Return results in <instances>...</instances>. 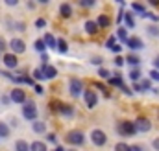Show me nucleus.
Listing matches in <instances>:
<instances>
[{"instance_id": "nucleus-34", "label": "nucleus", "mask_w": 159, "mask_h": 151, "mask_svg": "<svg viewBox=\"0 0 159 151\" xmlns=\"http://www.w3.org/2000/svg\"><path fill=\"white\" fill-rule=\"evenodd\" d=\"M143 19H150L152 22H159V15H156V13H152V11H146V13L143 15Z\"/></svg>"}, {"instance_id": "nucleus-13", "label": "nucleus", "mask_w": 159, "mask_h": 151, "mask_svg": "<svg viewBox=\"0 0 159 151\" xmlns=\"http://www.w3.org/2000/svg\"><path fill=\"white\" fill-rule=\"evenodd\" d=\"M59 15L63 19H70L72 17V4L70 2H61L59 4Z\"/></svg>"}, {"instance_id": "nucleus-26", "label": "nucleus", "mask_w": 159, "mask_h": 151, "mask_svg": "<svg viewBox=\"0 0 159 151\" xmlns=\"http://www.w3.org/2000/svg\"><path fill=\"white\" fill-rule=\"evenodd\" d=\"M30 149H32V151H48V148H46V144H44V142L35 140V142H32V144H30Z\"/></svg>"}, {"instance_id": "nucleus-44", "label": "nucleus", "mask_w": 159, "mask_h": 151, "mask_svg": "<svg viewBox=\"0 0 159 151\" xmlns=\"http://www.w3.org/2000/svg\"><path fill=\"white\" fill-rule=\"evenodd\" d=\"M46 138H48V142H52V144H56V146H57V136H56L54 133H48V136H46Z\"/></svg>"}, {"instance_id": "nucleus-22", "label": "nucleus", "mask_w": 159, "mask_h": 151, "mask_svg": "<svg viewBox=\"0 0 159 151\" xmlns=\"http://www.w3.org/2000/svg\"><path fill=\"white\" fill-rule=\"evenodd\" d=\"M128 30H126V26H120V28H117V41H120V42H124L126 44V41H128Z\"/></svg>"}, {"instance_id": "nucleus-35", "label": "nucleus", "mask_w": 159, "mask_h": 151, "mask_svg": "<svg viewBox=\"0 0 159 151\" xmlns=\"http://www.w3.org/2000/svg\"><path fill=\"white\" fill-rule=\"evenodd\" d=\"M115 44H117V35H111V37L106 41V48H109V50H111Z\"/></svg>"}, {"instance_id": "nucleus-12", "label": "nucleus", "mask_w": 159, "mask_h": 151, "mask_svg": "<svg viewBox=\"0 0 159 151\" xmlns=\"http://www.w3.org/2000/svg\"><path fill=\"white\" fill-rule=\"evenodd\" d=\"M126 46L131 50V54L133 52H137V50H143L144 48V42H143V39L141 37H129L126 41Z\"/></svg>"}, {"instance_id": "nucleus-15", "label": "nucleus", "mask_w": 159, "mask_h": 151, "mask_svg": "<svg viewBox=\"0 0 159 151\" xmlns=\"http://www.w3.org/2000/svg\"><path fill=\"white\" fill-rule=\"evenodd\" d=\"M83 28H85V33L87 35H96L98 33V24H96V20H87L85 24H83Z\"/></svg>"}, {"instance_id": "nucleus-33", "label": "nucleus", "mask_w": 159, "mask_h": 151, "mask_svg": "<svg viewBox=\"0 0 159 151\" xmlns=\"http://www.w3.org/2000/svg\"><path fill=\"white\" fill-rule=\"evenodd\" d=\"M98 77H102V79H109V77H111V72H109L107 68L102 67V68H98Z\"/></svg>"}, {"instance_id": "nucleus-5", "label": "nucleus", "mask_w": 159, "mask_h": 151, "mask_svg": "<svg viewBox=\"0 0 159 151\" xmlns=\"http://www.w3.org/2000/svg\"><path fill=\"white\" fill-rule=\"evenodd\" d=\"M91 142L96 146V148H104L107 144V135L102 131V129H93L91 131Z\"/></svg>"}, {"instance_id": "nucleus-45", "label": "nucleus", "mask_w": 159, "mask_h": 151, "mask_svg": "<svg viewBox=\"0 0 159 151\" xmlns=\"http://www.w3.org/2000/svg\"><path fill=\"white\" fill-rule=\"evenodd\" d=\"M44 26H46V20H44V19H37V20H35V28H44Z\"/></svg>"}, {"instance_id": "nucleus-42", "label": "nucleus", "mask_w": 159, "mask_h": 151, "mask_svg": "<svg viewBox=\"0 0 159 151\" xmlns=\"http://www.w3.org/2000/svg\"><path fill=\"white\" fill-rule=\"evenodd\" d=\"M91 63H93V65H96V67H100V68H102V65H104V59H102V57H93V59H91Z\"/></svg>"}, {"instance_id": "nucleus-36", "label": "nucleus", "mask_w": 159, "mask_h": 151, "mask_svg": "<svg viewBox=\"0 0 159 151\" xmlns=\"http://www.w3.org/2000/svg\"><path fill=\"white\" fill-rule=\"evenodd\" d=\"M115 151H131V149H129V146H128L126 142H119V144L115 146Z\"/></svg>"}, {"instance_id": "nucleus-23", "label": "nucleus", "mask_w": 159, "mask_h": 151, "mask_svg": "<svg viewBox=\"0 0 159 151\" xmlns=\"http://www.w3.org/2000/svg\"><path fill=\"white\" fill-rule=\"evenodd\" d=\"M128 76H129V79H131L133 83H139V81L143 79V72H141V68H131Z\"/></svg>"}, {"instance_id": "nucleus-21", "label": "nucleus", "mask_w": 159, "mask_h": 151, "mask_svg": "<svg viewBox=\"0 0 159 151\" xmlns=\"http://www.w3.org/2000/svg\"><path fill=\"white\" fill-rule=\"evenodd\" d=\"M131 13H133V15H135V13H139V17H143V15L146 13L144 4H141V2H133V4H131Z\"/></svg>"}, {"instance_id": "nucleus-20", "label": "nucleus", "mask_w": 159, "mask_h": 151, "mask_svg": "<svg viewBox=\"0 0 159 151\" xmlns=\"http://www.w3.org/2000/svg\"><path fill=\"white\" fill-rule=\"evenodd\" d=\"M124 24H126V30H133L135 28V19H133V13L131 11L124 13Z\"/></svg>"}, {"instance_id": "nucleus-9", "label": "nucleus", "mask_w": 159, "mask_h": 151, "mask_svg": "<svg viewBox=\"0 0 159 151\" xmlns=\"http://www.w3.org/2000/svg\"><path fill=\"white\" fill-rule=\"evenodd\" d=\"M67 142L72 144V146H83L85 144V135L81 131H78V129H74V131H70L67 135Z\"/></svg>"}, {"instance_id": "nucleus-58", "label": "nucleus", "mask_w": 159, "mask_h": 151, "mask_svg": "<svg viewBox=\"0 0 159 151\" xmlns=\"http://www.w3.org/2000/svg\"><path fill=\"white\" fill-rule=\"evenodd\" d=\"M69 151H76V149H69Z\"/></svg>"}, {"instance_id": "nucleus-55", "label": "nucleus", "mask_w": 159, "mask_h": 151, "mask_svg": "<svg viewBox=\"0 0 159 151\" xmlns=\"http://www.w3.org/2000/svg\"><path fill=\"white\" fill-rule=\"evenodd\" d=\"M52 151H65V148H61V146H56Z\"/></svg>"}, {"instance_id": "nucleus-3", "label": "nucleus", "mask_w": 159, "mask_h": 151, "mask_svg": "<svg viewBox=\"0 0 159 151\" xmlns=\"http://www.w3.org/2000/svg\"><path fill=\"white\" fill-rule=\"evenodd\" d=\"M22 116L28 122H37L39 113H37V105H35L34 100H26V103L22 105Z\"/></svg>"}, {"instance_id": "nucleus-50", "label": "nucleus", "mask_w": 159, "mask_h": 151, "mask_svg": "<svg viewBox=\"0 0 159 151\" xmlns=\"http://www.w3.org/2000/svg\"><path fill=\"white\" fill-rule=\"evenodd\" d=\"M152 148L156 151H159V138H154V140H152Z\"/></svg>"}, {"instance_id": "nucleus-10", "label": "nucleus", "mask_w": 159, "mask_h": 151, "mask_svg": "<svg viewBox=\"0 0 159 151\" xmlns=\"http://www.w3.org/2000/svg\"><path fill=\"white\" fill-rule=\"evenodd\" d=\"M9 48H11V54L19 55V54H24L26 52V42L19 37H13L9 41Z\"/></svg>"}, {"instance_id": "nucleus-49", "label": "nucleus", "mask_w": 159, "mask_h": 151, "mask_svg": "<svg viewBox=\"0 0 159 151\" xmlns=\"http://www.w3.org/2000/svg\"><path fill=\"white\" fill-rule=\"evenodd\" d=\"M133 92H143V88H141V83H133Z\"/></svg>"}, {"instance_id": "nucleus-51", "label": "nucleus", "mask_w": 159, "mask_h": 151, "mask_svg": "<svg viewBox=\"0 0 159 151\" xmlns=\"http://www.w3.org/2000/svg\"><path fill=\"white\" fill-rule=\"evenodd\" d=\"M120 90H122V92H124V94H128V96H131V94H133V90H129V88H128V87H126V85H124V87H122V88H120Z\"/></svg>"}, {"instance_id": "nucleus-32", "label": "nucleus", "mask_w": 159, "mask_h": 151, "mask_svg": "<svg viewBox=\"0 0 159 151\" xmlns=\"http://www.w3.org/2000/svg\"><path fill=\"white\" fill-rule=\"evenodd\" d=\"M34 48H35L39 54H44V50H46V44H44V41H43V39H37V41H35V44H34Z\"/></svg>"}, {"instance_id": "nucleus-14", "label": "nucleus", "mask_w": 159, "mask_h": 151, "mask_svg": "<svg viewBox=\"0 0 159 151\" xmlns=\"http://www.w3.org/2000/svg\"><path fill=\"white\" fill-rule=\"evenodd\" d=\"M41 70H43V74H44V79H54V77L57 76V68L52 67V65H43Z\"/></svg>"}, {"instance_id": "nucleus-37", "label": "nucleus", "mask_w": 159, "mask_h": 151, "mask_svg": "<svg viewBox=\"0 0 159 151\" xmlns=\"http://www.w3.org/2000/svg\"><path fill=\"white\" fill-rule=\"evenodd\" d=\"M7 46H9V42H6V39H4V37H0V54H2V55L6 54Z\"/></svg>"}, {"instance_id": "nucleus-25", "label": "nucleus", "mask_w": 159, "mask_h": 151, "mask_svg": "<svg viewBox=\"0 0 159 151\" xmlns=\"http://www.w3.org/2000/svg\"><path fill=\"white\" fill-rule=\"evenodd\" d=\"M57 52H59V54H67V52H69V42L63 37L57 39Z\"/></svg>"}, {"instance_id": "nucleus-1", "label": "nucleus", "mask_w": 159, "mask_h": 151, "mask_svg": "<svg viewBox=\"0 0 159 151\" xmlns=\"http://www.w3.org/2000/svg\"><path fill=\"white\" fill-rule=\"evenodd\" d=\"M117 135L120 136H135L137 135V127L131 120H120L117 123Z\"/></svg>"}, {"instance_id": "nucleus-57", "label": "nucleus", "mask_w": 159, "mask_h": 151, "mask_svg": "<svg viewBox=\"0 0 159 151\" xmlns=\"http://www.w3.org/2000/svg\"><path fill=\"white\" fill-rule=\"evenodd\" d=\"M0 61H2V54H0Z\"/></svg>"}, {"instance_id": "nucleus-4", "label": "nucleus", "mask_w": 159, "mask_h": 151, "mask_svg": "<svg viewBox=\"0 0 159 151\" xmlns=\"http://www.w3.org/2000/svg\"><path fill=\"white\" fill-rule=\"evenodd\" d=\"M69 92L72 94V98L83 96L85 87H83V81H81L80 77H70V79H69Z\"/></svg>"}, {"instance_id": "nucleus-41", "label": "nucleus", "mask_w": 159, "mask_h": 151, "mask_svg": "<svg viewBox=\"0 0 159 151\" xmlns=\"http://www.w3.org/2000/svg\"><path fill=\"white\" fill-rule=\"evenodd\" d=\"M94 4H96L94 0H80V6L81 7H93Z\"/></svg>"}, {"instance_id": "nucleus-24", "label": "nucleus", "mask_w": 159, "mask_h": 151, "mask_svg": "<svg viewBox=\"0 0 159 151\" xmlns=\"http://www.w3.org/2000/svg\"><path fill=\"white\" fill-rule=\"evenodd\" d=\"M9 133H11L9 123H6V122H2V120H0V138H7V136H9Z\"/></svg>"}, {"instance_id": "nucleus-2", "label": "nucleus", "mask_w": 159, "mask_h": 151, "mask_svg": "<svg viewBox=\"0 0 159 151\" xmlns=\"http://www.w3.org/2000/svg\"><path fill=\"white\" fill-rule=\"evenodd\" d=\"M52 111L57 114H61L63 118H72L76 114V109L70 105V103H61V101H52Z\"/></svg>"}, {"instance_id": "nucleus-8", "label": "nucleus", "mask_w": 159, "mask_h": 151, "mask_svg": "<svg viewBox=\"0 0 159 151\" xmlns=\"http://www.w3.org/2000/svg\"><path fill=\"white\" fill-rule=\"evenodd\" d=\"M133 123H135V127H137V133H148V131L152 129V122H150V118H146V116H137Z\"/></svg>"}, {"instance_id": "nucleus-52", "label": "nucleus", "mask_w": 159, "mask_h": 151, "mask_svg": "<svg viewBox=\"0 0 159 151\" xmlns=\"http://www.w3.org/2000/svg\"><path fill=\"white\" fill-rule=\"evenodd\" d=\"M152 67H154L156 70H159V55L156 57V59H154V61H152Z\"/></svg>"}, {"instance_id": "nucleus-31", "label": "nucleus", "mask_w": 159, "mask_h": 151, "mask_svg": "<svg viewBox=\"0 0 159 151\" xmlns=\"http://www.w3.org/2000/svg\"><path fill=\"white\" fill-rule=\"evenodd\" d=\"M146 33H148L150 37H156V39H157L159 37V26H157V24H150V26L146 28Z\"/></svg>"}, {"instance_id": "nucleus-29", "label": "nucleus", "mask_w": 159, "mask_h": 151, "mask_svg": "<svg viewBox=\"0 0 159 151\" xmlns=\"http://www.w3.org/2000/svg\"><path fill=\"white\" fill-rule=\"evenodd\" d=\"M7 26L13 28V30H17V32H26V24H24V22H15V20L9 22V20H7Z\"/></svg>"}, {"instance_id": "nucleus-30", "label": "nucleus", "mask_w": 159, "mask_h": 151, "mask_svg": "<svg viewBox=\"0 0 159 151\" xmlns=\"http://www.w3.org/2000/svg\"><path fill=\"white\" fill-rule=\"evenodd\" d=\"M139 83H141V88H143V92H146V90H152V79H150V77H143Z\"/></svg>"}, {"instance_id": "nucleus-56", "label": "nucleus", "mask_w": 159, "mask_h": 151, "mask_svg": "<svg viewBox=\"0 0 159 151\" xmlns=\"http://www.w3.org/2000/svg\"><path fill=\"white\" fill-rule=\"evenodd\" d=\"M150 4L152 6H159V0H150Z\"/></svg>"}, {"instance_id": "nucleus-38", "label": "nucleus", "mask_w": 159, "mask_h": 151, "mask_svg": "<svg viewBox=\"0 0 159 151\" xmlns=\"http://www.w3.org/2000/svg\"><path fill=\"white\" fill-rule=\"evenodd\" d=\"M32 74H34V79H37V81L44 79V74H43V70H41V68H35V70H34Z\"/></svg>"}, {"instance_id": "nucleus-27", "label": "nucleus", "mask_w": 159, "mask_h": 151, "mask_svg": "<svg viewBox=\"0 0 159 151\" xmlns=\"http://www.w3.org/2000/svg\"><path fill=\"white\" fill-rule=\"evenodd\" d=\"M15 151H32V149H30V144L20 138V140L15 142Z\"/></svg>"}, {"instance_id": "nucleus-48", "label": "nucleus", "mask_w": 159, "mask_h": 151, "mask_svg": "<svg viewBox=\"0 0 159 151\" xmlns=\"http://www.w3.org/2000/svg\"><path fill=\"white\" fill-rule=\"evenodd\" d=\"M34 90H35V94H44V88H43V85H37V83H35Z\"/></svg>"}, {"instance_id": "nucleus-43", "label": "nucleus", "mask_w": 159, "mask_h": 151, "mask_svg": "<svg viewBox=\"0 0 159 151\" xmlns=\"http://www.w3.org/2000/svg\"><path fill=\"white\" fill-rule=\"evenodd\" d=\"M48 61H50L48 54H46V52H44V54H41V67H43V65H48Z\"/></svg>"}, {"instance_id": "nucleus-18", "label": "nucleus", "mask_w": 159, "mask_h": 151, "mask_svg": "<svg viewBox=\"0 0 159 151\" xmlns=\"http://www.w3.org/2000/svg\"><path fill=\"white\" fill-rule=\"evenodd\" d=\"M96 24H98V28L106 30V28H109V26H111V19H109L107 15H98V19H96Z\"/></svg>"}, {"instance_id": "nucleus-17", "label": "nucleus", "mask_w": 159, "mask_h": 151, "mask_svg": "<svg viewBox=\"0 0 159 151\" xmlns=\"http://www.w3.org/2000/svg\"><path fill=\"white\" fill-rule=\"evenodd\" d=\"M43 41H44V44H46V48H52V50H57V39L54 37L52 33H44V37H43Z\"/></svg>"}, {"instance_id": "nucleus-11", "label": "nucleus", "mask_w": 159, "mask_h": 151, "mask_svg": "<svg viewBox=\"0 0 159 151\" xmlns=\"http://www.w3.org/2000/svg\"><path fill=\"white\" fill-rule=\"evenodd\" d=\"M9 98H11V103H19V105L26 103V92H24V88H13L9 92Z\"/></svg>"}, {"instance_id": "nucleus-28", "label": "nucleus", "mask_w": 159, "mask_h": 151, "mask_svg": "<svg viewBox=\"0 0 159 151\" xmlns=\"http://www.w3.org/2000/svg\"><path fill=\"white\" fill-rule=\"evenodd\" d=\"M107 81H109V85H111V87H119V88L124 87V81H122V77H119V76H111Z\"/></svg>"}, {"instance_id": "nucleus-7", "label": "nucleus", "mask_w": 159, "mask_h": 151, "mask_svg": "<svg viewBox=\"0 0 159 151\" xmlns=\"http://www.w3.org/2000/svg\"><path fill=\"white\" fill-rule=\"evenodd\" d=\"M83 100H85V107H87V109H94V107L98 105V94H96L94 90H91V88H85Z\"/></svg>"}, {"instance_id": "nucleus-39", "label": "nucleus", "mask_w": 159, "mask_h": 151, "mask_svg": "<svg viewBox=\"0 0 159 151\" xmlns=\"http://www.w3.org/2000/svg\"><path fill=\"white\" fill-rule=\"evenodd\" d=\"M113 63H115V67H117V68H120V67H124V63H126V59H124L122 55H117Z\"/></svg>"}, {"instance_id": "nucleus-40", "label": "nucleus", "mask_w": 159, "mask_h": 151, "mask_svg": "<svg viewBox=\"0 0 159 151\" xmlns=\"http://www.w3.org/2000/svg\"><path fill=\"white\" fill-rule=\"evenodd\" d=\"M148 74H150V79H152V81H157V83H159V70L152 68V70H150Z\"/></svg>"}, {"instance_id": "nucleus-6", "label": "nucleus", "mask_w": 159, "mask_h": 151, "mask_svg": "<svg viewBox=\"0 0 159 151\" xmlns=\"http://www.w3.org/2000/svg\"><path fill=\"white\" fill-rule=\"evenodd\" d=\"M2 63H4V67H6L7 70H17V67H19V59H17V55L11 54V52H6V54L2 55Z\"/></svg>"}, {"instance_id": "nucleus-47", "label": "nucleus", "mask_w": 159, "mask_h": 151, "mask_svg": "<svg viewBox=\"0 0 159 151\" xmlns=\"http://www.w3.org/2000/svg\"><path fill=\"white\" fill-rule=\"evenodd\" d=\"M111 52H113V54H117V55H119L120 52H122V44H115V46H113V48H111Z\"/></svg>"}, {"instance_id": "nucleus-46", "label": "nucleus", "mask_w": 159, "mask_h": 151, "mask_svg": "<svg viewBox=\"0 0 159 151\" xmlns=\"http://www.w3.org/2000/svg\"><path fill=\"white\" fill-rule=\"evenodd\" d=\"M0 101H2V105H9V103H11V98H9V96H6V94H4V96H2V98H0Z\"/></svg>"}, {"instance_id": "nucleus-54", "label": "nucleus", "mask_w": 159, "mask_h": 151, "mask_svg": "<svg viewBox=\"0 0 159 151\" xmlns=\"http://www.w3.org/2000/svg\"><path fill=\"white\" fill-rule=\"evenodd\" d=\"M129 149L131 151H143V148L141 146H129Z\"/></svg>"}, {"instance_id": "nucleus-19", "label": "nucleus", "mask_w": 159, "mask_h": 151, "mask_svg": "<svg viewBox=\"0 0 159 151\" xmlns=\"http://www.w3.org/2000/svg\"><path fill=\"white\" fill-rule=\"evenodd\" d=\"M32 131H34L35 135H43V133H46V123H44L43 120L34 122V125H32Z\"/></svg>"}, {"instance_id": "nucleus-53", "label": "nucleus", "mask_w": 159, "mask_h": 151, "mask_svg": "<svg viewBox=\"0 0 159 151\" xmlns=\"http://www.w3.org/2000/svg\"><path fill=\"white\" fill-rule=\"evenodd\" d=\"M6 4H7V6H17L19 2H17V0H6Z\"/></svg>"}, {"instance_id": "nucleus-16", "label": "nucleus", "mask_w": 159, "mask_h": 151, "mask_svg": "<svg viewBox=\"0 0 159 151\" xmlns=\"http://www.w3.org/2000/svg\"><path fill=\"white\" fill-rule=\"evenodd\" d=\"M124 59H126V63H128L131 68H139V65H141V57H139L137 54H128Z\"/></svg>"}]
</instances>
